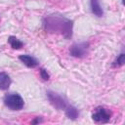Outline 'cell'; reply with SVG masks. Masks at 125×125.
<instances>
[{"instance_id":"1","label":"cell","mask_w":125,"mask_h":125,"mask_svg":"<svg viewBox=\"0 0 125 125\" xmlns=\"http://www.w3.org/2000/svg\"><path fill=\"white\" fill-rule=\"evenodd\" d=\"M44 27L47 31L61 33L65 38H69L71 36L72 21L67 19H64V18L50 16L45 19Z\"/></svg>"},{"instance_id":"12","label":"cell","mask_w":125,"mask_h":125,"mask_svg":"<svg viewBox=\"0 0 125 125\" xmlns=\"http://www.w3.org/2000/svg\"><path fill=\"white\" fill-rule=\"evenodd\" d=\"M40 74H41V77L44 79V80H48L49 79V74L47 73V71L45 70V69H41L40 70Z\"/></svg>"},{"instance_id":"5","label":"cell","mask_w":125,"mask_h":125,"mask_svg":"<svg viewBox=\"0 0 125 125\" xmlns=\"http://www.w3.org/2000/svg\"><path fill=\"white\" fill-rule=\"evenodd\" d=\"M88 50V43H79V44H74L70 48V55L76 58H81L84 55H86Z\"/></svg>"},{"instance_id":"11","label":"cell","mask_w":125,"mask_h":125,"mask_svg":"<svg viewBox=\"0 0 125 125\" xmlns=\"http://www.w3.org/2000/svg\"><path fill=\"white\" fill-rule=\"evenodd\" d=\"M124 62H125V60H124V54H120L117 57V59L114 61L113 66H121V65L124 64Z\"/></svg>"},{"instance_id":"8","label":"cell","mask_w":125,"mask_h":125,"mask_svg":"<svg viewBox=\"0 0 125 125\" xmlns=\"http://www.w3.org/2000/svg\"><path fill=\"white\" fill-rule=\"evenodd\" d=\"M91 8H92L93 14H95L98 17H102L103 16V10H102L98 0H91Z\"/></svg>"},{"instance_id":"7","label":"cell","mask_w":125,"mask_h":125,"mask_svg":"<svg viewBox=\"0 0 125 125\" xmlns=\"http://www.w3.org/2000/svg\"><path fill=\"white\" fill-rule=\"evenodd\" d=\"M11 84V79L9 75L5 72H0V90H6Z\"/></svg>"},{"instance_id":"4","label":"cell","mask_w":125,"mask_h":125,"mask_svg":"<svg viewBox=\"0 0 125 125\" xmlns=\"http://www.w3.org/2000/svg\"><path fill=\"white\" fill-rule=\"evenodd\" d=\"M48 98H49L50 103H51L56 108H58V109H64V110H65V109L69 106V104H67L66 102H65L61 96H59V95L56 94V93L49 92V93H48Z\"/></svg>"},{"instance_id":"6","label":"cell","mask_w":125,"mask_h":125,"mask_svg":"<svg viewBox=\"0 0 125 125\" xmlns=\"http://www.w3.org/2000/svg\"><path fill=\"white\" fill-rule=\"evenodd\" d=\"M19 59L28 67H35L38 64L37 61L34 58H32L31 56H28V55H21V56L19 57Z\"/></svg>"},{"instance_id":"3","label":"cell","mask_w":125,"mask_h":125,"mask_svg":"<svg viewBox=\"0 0 125 125\" xmlns=\"http://www.w3.org/2000/svg\"><path fill=\"white\" fill-rule=\"evenodd\" d=\"M111 112L104 107H98L95 109L94 113L92 114V118L94 121L99 123H105L110 119Z\"/></svg>"},{"instance_id":"9","label":"cell","mask_w":125,"mask_h":125,"mask_svg":"<svg viewBox=\"0 0 125 125\" xmlns=\"http://www.w3.org/2000/svg\"><path fill=\"white\" fill-rule=\"evenodd\" d=\"M8 41H9L10 45L12 46V48H14V49H21L22 47V42L20 41L15 36H10L9 39H8Z\"/></svg>"},{"instance_id":"10","label":"cell","mask_w":125,"mask_h":125,"mask_svg":"<svg viewBox=\"0 0 125 125\" xmlns=\"http://www.w3.org/2000/svg\"><path fill=\"white\" fill-rule=\"evenodd\" d=\"M65 114L67 115L68 118H71V119H75L77 116H78V112H77V109L72 106V105H69L65 110Z\"/></svg>"},{"instance_id":"2","label":"cell","mask_w":125,"mask_h":125,"mask_svg":"<svg viewBox=\"0 0 125 125\" xmlns=\"http://www.w3.org/2000/svg\"><path fill=\"white\" fill-rule=\"evenodd\" d=\"M4 104L10 109L13 110H20L23 107V100L22 98L16 93L8 94L4 98Z\"/></svg>"}]
</instances>
